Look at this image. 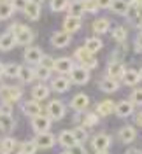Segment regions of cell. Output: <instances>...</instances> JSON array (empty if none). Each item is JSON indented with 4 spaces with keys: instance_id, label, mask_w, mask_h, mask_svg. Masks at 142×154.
<instances>
[{
    "instance_id": "41",
    "label": "cell",
    "mask_w": 142,
    "mask_h": 154,
    "mask_svg": "<svg viewBox=\"0 0 142 154\" xmlns=\"http://www.w3.org/2000/svg\"><path fill=\"white\" fill-rule=\"evenodd\" d=\"M128 100H130V102H132L135 107H142V88H137V89H133Z\"/></svg>"
},
{
    "instance_id": "1",
    "label": "cell",
    "mask_w": 142,
    "mask_h": 154,
    "mask_svg": "<svg viewBox=\"0 0 142 154\" xmlns=\"http://www.w3.org/2000/svg\"><path fill=\"white\" fill-rule=\"evenodd\" d=\"M9 30L14 33V37H16V46H30L32 42H33V38H35V33H33V30L27 26V25H21V23H14V25H11Z\"/></svg>"
},
{
    "instance_id": "14",
    "label": "cell",
    "mask_w": 142,
    "mask_h": 154,
    "mask_svg": "<svg viewBox=\"0 0 142 154\" xmlns=\"http://www.w3.org/2000/svg\"><path fill=\"white\" fill-rule=\"evenodd\" d=\"M90 107V96L86 93H77V95L72 96L70 100V109L74 112H84L86 109Z\"/></svg>"
},
{
    "instance_id": "27",
    "label": "cell",
    "mask_w": 142,
    "mask_h": 154,
    "mask_svg": "<svg viewBox=\"0 0 142 154\" xmlns=\"http://www.w3.org/2000/svg\"><path fill=\"white\" fill-rule=\"evenodd\" d=\"M56 144H60L63 149H68V147H72L74 144H77V142H76V138H74V135H72L70 130H63V131H60V135H58Z\"/></svg>"
},
{
    "instance_id": "40",
    "label": "cell",
    "mask_w": 142,
    "mask_h": 154,
    "mask_svg": "<svg viewBox=\"0 0 142 154\" xmlns=\"http://www.w3.org/2000/svg\"><path fill=\"white\" fill-rule=\"evenodd\" d=\"M68 2L70 0H49V9L53 12H62L68 7Z\"/></svg>"
},
{
    "instance_id": "6",
    "label": "cell",
    "mask_w": 142,
    "mask_h": 154,
    "mask_svg": "<svg viewBox=\"0 0 142 154\" xmlns=\"http://www.w3.org/2000/svg\"><path fill=\"white\" fill-rule=\"evenodd\" d=\"M51 117L47 114H39L35 117H32V121H30V126H32V130L35 131V133H42V131H49V128H51Z\"/></svg>"
},
{
    "instance_id": "17",
    "label": "cell",
    "mask_w": 142,
    "mask_h": 154,
    "mask_svg": "<svg viewBox=\"0 0 142 154\" xmlns=\"http://www.w3.org/2000/svg\"><path fill=\"white\" fill-rule=\"evenodd\" d=\"M118 138H119V142H123V144H132V142H135V138H137V130H135V126H132V125L121 126L119 131H118Z\"/></svg>"
},
{
    "instance_id": "3",
    "label": "cell",
    "mask_w": 142,
    "mask_h": 154,
    "mask_svg": "<svg viewBox=\"0 0 142 154\" xmlns=\"http://www.w3.org/2000/svg\"><path fill=\"white\" fill-rule=\"evenodd\" d=\"M23 98V89L19 86H9L4 84L0 89V100L2 102H9V103H16Z\"/></svg>"
},
{
    "instance_id": "49",
    "label": "cell",
    "mask_w": 142,
    "mask_h": 154,
    "mask_svg": "<svg viewBox=\"0 0 142 154\" xmlns=\"http://www.w3.org/2000/svg\"><path fill=\"white\" fill-rule=\"evenodd\" d=\"M111 4H112V0H96L98 9H109V7H111Z\"/></svg>"
},
{
    "instance_id": "45",
    "label": "cell",
    "mask_w": 142,
    "mask_h": 154,
    "mask_svg": "<svg viewBox=\"0 0 142 154\" xmlns=\"http://www.w3.org/2000/svg\"><path fill=\"white\" fill-rule=\"evenodd\" d=\"M12 103H9V102H2L0 100V116H11L12 114Z\"/></svg>"
},
{
    "instance_id": "30",
    "label": "cell",
    "mask_w": 142,
    "mask_h": 154,
    "mask_svg": "<svg viewBox=\"0 0 142 154\" xmlns=\"http://www.w3.org/2000/svg\"><path fill=\"white\" fill-rule=\"evenodd\" d=\"M23 12H25V16L28 19H32V21H37L39 18H40V5L39 4H33V2H27V5H25V9H23Z\"/></svg>"
},
{
    "instance_id": "26",
    "label": "cell",
    "mask_w": 142,
    "mask_h": 154,
    "mask_svg": "<svg viewBox=\"0 0 142 154\" xmlns=\"http://www.w3.org/2000/svg\"><path fill=\"white\" fill-rule=\"evenodd\" d=\"M91 30H93L96 35H102V33H107L111 30V19L109 18H96L91 25Z\"/></svg>"
},
{
    "instance_id": "5",
    "label": "cell",
    "mask_w": 142,
    "mask_h": 154,
    "mask_svg": "<svg viewBox=\"0 0 142 154\" xmlns=\"http://www.w3.org/2000/svg\"><path fill=\"white\" fill-rule=\"evenodd\" d=\"M68 79H70V82L72 84H77V86H83L86 84L88 81H90V77H91V72L84 68L83 65H74V68L70 70V74H68Z\"/></svg>"
},
{
    "instance_id": "21",
    "label": "cell",
    "mask_w": 142,
    "mask_h": 154,
    "mask_svg": "<svg viewBox=\"0 0 142 154\" xmlns=\"http://www.w3.org/2000/svg\"><path fill=\"white\" fill-rule=\"evenodd\" d=\"M16 46V37H14V33L7 30V32H4L2 35H0V51L2 53H7L11 49Z\"/></svg>"
},
{
    "instance_id": "24",
    "label": "cell",
    "mask_w": 142,
    "mask_h": 154,
    "mask_svg": "<svg viewBox=\"0 0 142 154\" xmlns=\"http://www.w3.org/2000/svg\"><path fill=\"white\" fill-rule=\"evenodd\" d=\"M121 81H123L125 86H137V84L140 82L139 70H135V68H126L125 74H123V77H121Z\"/></svg>"
},
{
    "instance_id": "13",
    "label": "cell",
    "mask_w": 142,
    "mask_h": 154,
    "mask_svg": "<svg viewBox=\"0 0 142 154\" xmlns=\"http://www.w3.org/2000/svg\"><path fill=\"white\" fill-rule=\"evenodd\" d=\"M70 40H72V33H68V32H65V30H62V32H55L53 35H51V38H49V42H51V46L53 48H67L68 44H70Z\"/></svg>"
},
{
    "instance_id": "12",
    "label": "cell",
    "mask_w": 142,
    "mask_h": 154,
    "mask_svg": "<svg viewBox=\"0 0 142 154\" xmlns=\"http://www.w3.org/2000/svg\"><path fill=\"white\" fill-rule=\"evenodd\" d=\"M21 112H23V116H27V117H35V116L42 114V107H40V102H37V100H25L23 103H21Z\"/></svg>"
},
{
    "instance_id": "31",
    "label": "cell",
    "mask_w": 142,
    "mask_h": 154,
    "mask_svg": "<svg viewBox=\"0 0 142 154\" xmlns=\"http://www.w3.org/2000/svg\"><path fill=\"white\" fill-rule=\"evenodd\" d=\"M70 131H72V135H74V138H76L77 144H84L86 140L90 138V135H88V128H84V126H81V125H76Z\"/></svg>"
},
{
    "instance_id": "44",
    "label": "cell",
    "mask_w": 142,
    "mask_h": 154,
    "mask_svg": "<svg viewBox=\"0 0 142 154\" xmlns=\"http://www.w3.org/2000/svg\"><path fill=\"white\" fill-rule=\"evenodd\" d=\"M83 2H84V12H88V14H96L98 12L96 0H83Z\"/></svg>"
},
{
    "instance_id": "19",
    "label": "cell",
    "mask_w": 142,
    "mask_h": 154,
    "mask_svg": "<svg viewBox=\"0 0 142 154\" xmlns=\"http://www.w3.org/2000/svg\"><path fill=\"white\" fill-rule=\"evenodd\" d=\"M135 105H133L130 100H121L119 103H116V109H114V114L118 116V117H130V116H133L135 112Z\"/></svg>"
},
{
    "instance_id": "52",
    "label": "cell",
    "mask_w": 142,
    "mask_h": 154,
    "mask_svg": "<svg viewBox=\"0 0 142 154\" xmlns=\"http://www.w3.org/2000/svg\"><path fill=\"white\" fill-rule=\"evenodd\" d=\"M125 154H142V149H137V147H130V149H126V152Z\"/></svg>"
},
{
    "instance_id": "37",
    "label": "cell",
    "mask_w": 142,
    "mask_h": 154,
    "mask_svg": "<svg viewBox=\"0 0 142 154\" xmlns=\"http://www.w3.org/2000/svg\"><path fill=\"white\" fill-rule=\"evenodd\" d=\"M18 140H14V138H11V137H5V138H2L0 140V149L4 151V152H11V151H16L18 149Z\"/></svg>"
},
{
    "instance_id": "11",
    "label": "cell",
    "mask_w": 142,
    "mask_h": 154,
    "mask_svg": "<svg viewBox=\"0 0 142 154\" xmlns=\"http://www.w3.org/2000/svg\"><path fill=\"white\" fill-rule=\"evenodd\" d=\"M74 121H76V123H79L81 126H84V128H93V126L98 125L100 116L96 114V112H84V114L77 112V116L74 117Z\"/></svg>"
},
{
    "instance_id": "47",
    "label": "cell",
    "mask_w": 142,
    "mask_h": 154,
    "mask_svg": "<svg viewBox=\"0 0 142 154\" xmlns=\"http://www.w3.org/2000/svg\"><path fill=\"white\" fill-rule=\"evenodd\" d=\"M27 2H28V0H11V4H12L14 11H23L25 9V5H27Z\"/></svg>"
},
{
    "instance_id": "2",
    "label": "cell",
    "mask_w": 142,
    "mask_h": 154,
    "mask_svg": "<svg viewBox=\"0 0 142 154\" xmlns=\"http://www.w3.org/2000/svg\"><path fill=\"white\" fill-rule=\"evenodd\" d=\"M74 60H76L79 65H83L84 68H88L90 72L98 67V61H96V58H93V53H90L84 46L79 48V49H76V53H74Z\"/></svg>"
},
{
    "instance_id": "56",
    "label": "cell",
    "mask_w": 142,
    "mask_h": 154,
    "mask_svg": "<svg viewBox=\"0 0 142 154\" xmlns=\"http://www.w3.org/2000/svg\"><path fill=\"white\" fill-rule=\"evenodd\" d=\"M95 154H109V151H95Z\"/></svg>"
},
{
    "instance_id": "54",
    "label": "cell",
    "mask_w": 142,
    "mask_h": 154,
    "mask_svg": "<svg viewBox=\"0 0 142 154\" xmlns=\"http://www.w3.org/2000/svg\"><path fill=\"white\" fill-rule=\"evenodd\" d=\"M4 75V63H2V61H0V77Z\"/></svg>"
},
{
    "instance_id": "15",
    "label": "cell",
    "mask_w": 142,
    "mask_h": 154,
    "mask_svg": "<svg viewBox=\"0 0 142 154\" xmlns=\"http://www.w3.org/2000/svg\"><path fill=\"white\" fill-rule=\"evenodd\" d=\"M125 70H126V67H125V63L121 61V60H111V61H109V65H107V70H105V72H107V75H109V77L121 81Z\"/></svg>"
},
{
    "instance_id": "55",
    "label": "cell",
    "mask_w": 142,
    "mask_h": 154,
    "mask_svg": "<svg viewBox=\"0 0 142 154\" xmlns=\"http://www.w3.org/2000/svg\"><path fill=\"white\" fill-rule=\"evenodd\" d=\"M30 2H33V4H39V5H40V4H44V0H30Z\"/></svg>"
},
{
    "instance_id": "36",
    "label": "cell",
    "mask_w": 142,
    "mask_h": 154,
    "mask_svg": "<svg viewBox=\"0 0 142 154\" xmlns=\"http://www.w3.org/2000/svg\"><path fill=\"white\" fill-rule=\"evenodd\" d=\"M51 75H53V70L35 65V79H39V82H47L51 79Z\"/></svg>"
},
{
    "instance_id": "58",
    "label": "cell",
    "mask_w": 142,
    "mask_h": 154,
    "mask_svg": "<svg viewBox=\"0 0 142 154\" xmlns=\"http://www.w3.org/2000/svg\"><path fill=\"white\" fill-rule=\"evenodd\" d=\"M139 75H140V81H142V67H140V70H139Z\"/></svg>"
},
{
    "instance_id": "4",
    "label": "cell",
    "mask_w": 142,
    "mask_h": 154,
    "mask_svg": "<svg viewBox=\"0 0 142 154\" xmlns=\"http://www.w3.org/2000/svg\"><path fill=\"white\" fill-rule=\"evenodd\" d=\"M46 114L51 117V121H62L67 114V107L60 100H51L46 107Z\"/></svg>"
},
{
    "instance_id": "35",
    "label": "cell",
    "mask_w": 142,
    "mask_h": 154,
    "mask_svg": "<svg viewBox=\"0 0 142 154\" xmlns=\"http://www.w3.org/2000/svg\"><path fill=\"white\" fill-rule=\"evenodd\" d=\"M112 38L118 42V44L126 42V38H128V30L125 28V26H121V25L114 26V28H112Z\"/></svg>"
},
{
    "instance_id": "33",
    "label": "cell",
    "mask_w": 142,
    "mask_h": 154,
    "mask_svg": "<svg viewBox=\"0 0 142 154\" xmlns=\"http://www.w3.org/2000/svg\"><path fill=\"white\" fill-rule=\"evenodd\" d=\"M39 149H37V144L32 140H27V142H21L18 145V154H35Z\"/></svg>"
},
{
    "instance_id": "32",
    "label": "cell",
    "mask_w": 142,
    "mask_h": 154,
    "mask_svg": "<svg viewBox=\"0 0 142 154\" xmlns=\"http://www.w3.org/2000/svg\"><path fill=\"white\" fill-rule=\"evenodd\" d=\"M84 48L88 49L90 53H93L95 54V53H98L100 49L104 48V42H102L98 37H88L84 40Z\"/></svg>"
},
{
    "instance_id": "57",
    "label": "cell",
    "mask_w": 142,
    "mask_h": 154,
    "mask_svg": "<svg viewBox=\"0 0 142 154\" xmlns=\"http://www.w3.org/2000/svg\"><path fill=\"white\" fill-rule=\"evenodd\" d=\"M60 154H70V152H68V151H67V149H65V151H62V152H60Z\"/></svg>"
},
{
    "instance_id": "9",
    "label": "cell",
    "mask_w": 142,
    "mask_h": 154,
    "mask_svg": "<svg viewBox=\"0 0 142 154\" xmlns=\"http://www.w3.org/2000/svg\"><path fill=\"white\" fill-rule=\"evenodd\" d=\"M70 79L67 75H60L58 74L56 77H53L51 79V82H49V88H51V91H55V93H67L68 89H70Z\"/></svg>"
},
{
    "instance_id": "43",
    "label": "cell",
    "mask_w": 142,
    "mask_h": 154,
    "mask_svg": "<svg viewBox=\"0 0 142 154\" xmlns=\"http://www.w3.org/2000/svg\"><path fill=\"white\" fill-rule=\"evenodd\" d=\"M39 65H40V67H44V68L53 70V67H55V58L49 56V54H42L40 61H39Z\"/></svg>"
},
{
    "instance_id": "38",
    "label": "cell",
    "mask_w": 142,
    "mask_h": 154,
    "mask_svg": "<svg viewBox=\"0 0 142 154\" xmlns=\"http://www.w3.org/2000/svg\"><path fill=\"white\" fill-rule=\"evenodd\" d=\"M18 72H19V65L18 63H14V61H11V63H5V65H4V75L9 77V79L18 77Z\"/></svg>"
},
{
    "instance_id": "22",
    "label": "cell",
    "mask_w": 142,
    "mask_h": 154,
    "mask_svg": "<svg viewBox=\"0 0 142 154\" xmlns=\"http://www.w3.org/2000/svg\"><path fill=\"white\" fill-rule=\"evenodd\" d=\"M49 95H51V88L47 86L46 82H39L37 86L32 88V98L37 100V102H40V100H47V96Z\"/></svg>"
},
{
    "instance_id": "51",
    "label": "cell",
    "mask_w": 142,
    "mask_h": 154,
    "mask_svg": "<svg viewBox=\"0 0 142 154\" xmlns=\"http://www.w3.org/2000/svg\"><path fill=\"white\" fill-rule=\"evenodd\" d=\"M135 126L142 128V110H139V112L135 114Z\"/></svg>"
},
{
    "instance_id": "61",
    "label": "cell",
    "mask_w": 142,
    "mask_h": 154,
    "mask_svg": "<svg viewBox=\"0 0 142 154\" xmlns=\"http://www.w3.org/2000/svg\"><path fill=\"white\" fill-rule=\"evenodd\" d=\"M2 2H9V0H0V4H2Z\"/></svg>"
},
{
    "instance_id": "46",
    "label": "cell",
    "mask_w": 142,
    "mask_h": 154,
    "mask_svg": "<svg viewBox=\"0 0 142 154\" xmlns=\"http://www.w3.org/2000/svg\"><path fill=\"white\" fill-rule=\"evenodd\" d=\"M67 151H68L70 154H88L86 152V147L83 144H74L72 147H68Z\"/></svg>"
},
{
    "instance_id": "39",
    "label": "cell",
    "mask_w": 142,
    "mask_h": 154,
    "mask_svg": "<svg viewBox=\"0 0 142 154\" xmlns=\"http://www.w3.org/2000/svg\"><path fill=\"white\" fill-rule=\"evenodd\" d=\"M12 14H14V7H12L11 0L9 2H2L0 4V19H9Z\"/></svg>"
},
{
    "instance_id": "25",
    "label": "cell",
    "mask_w": 142,
    "mask_h": 154,
    "mask_svg": "<svg viewBox=\"0 0 142 154\" xmlns=\"http://www.w3.org/2000/svg\"><path fill=\"white\" fill-rule=\"evenodd\" d=\"M81 26H83L81 18H76V16H67V18L63 19V30L68 32V33H76V32H79Z\"/></svg>"
},
{
    "instance_id": "50",
    "label": "cell",
    "mask_w": 142,
    "mask_h": 154,
    "mask_svg": "<svg viewBox=\"0 0 142 154\" xmlns=\"http://www.w3.org/2000/svg\"><path fill=\"white\" fill-rule=\"evenodd\" d=\"M130 5L135 7L139 12H142V0H130Z\"/></svg>"
},
{
    "instance_id": "7",
    "label": "cell",
    "mask_w": 142,
    "mask_h": 154,
    "mask_svg": "<svg viewBox=\"0 0 142 154\" xmlns=\"http://www.w3.org/2000/svg\"><path fill=\"white\" fill-rule=\"evenodd\" d=\"M33 142L37 144V149H51L56 145V137L51 133V131H42V133H35Z\"/></svg>"
},
{
    "instance_id": "53",
    "label": "cell",
    "mask_w": 142,
    "mask_h": 154,
    "mask_svg": "<svg viewBox=\"0 0 142 154\" xmlns=\"http://www.w3.org/2000/svg\"><path fill=\"white\" fill-rule=\"evenodd\" d=\"M137 28H139V32H142V16L137 19Z\"/></svg>"
},
{
    "instance_id": "42",
    "label": "cell",
    "mask_w": 142,
    "mask_h": 154,
    "mask_svg": "<svg viewBox=\"0 0 142 154\" xmlns=\"http://www.w3.org/2000/svg\"><path fill=\"white\" fill-rule=\"evenodd\" d=\"M126 51H128V48H126V44H125V42L118 44V48L114 49L112 54H111V60H119L121 56H125V54H126Z\"/></svg>"
},
{
    "instance_id": "20",
    "label": "cell",
    "mask_w": 142,
    "mask_h": 154,
    "mask_svg": "<svg viewBox=\"0 0 142 154\" xmlns=\"http://www.w3.org/2000/svg\"><path fill=\"white\" fill-rule=\"evenodd\" d=\"M16 79H19V82H23V84L33 82L35 81V68L32 65H19V72Z\"/></svg>"
},
{
    "instance_id": "59",
    "label": "cell",
    "mask_w": 142,
    "mask_h": 154,
    "mask_svg": "<svg viewBox=\"0 0 142 154\" xmlns=\"http://www.w3.org/2000/svg\"><path fill=\"white\" fill-rule=\"evenodd\" d=\"M2 86H4V82H2V79H0V89H2Z\"/></svg>"
},
{
    "instance_id": "29",
    "label": "cell",
    "mask_w": 142,
    "mask_h": 154,
    "mask_svg": "<svg viewBox=\"0 0 142 154\" xmlns=\"http://www.w3.org/2000/svg\"><path fill=\"white\" fill-rule=\"evenodd\" d=\"M67 11H68V16L81 18V16L84 14V2H83V0H70Z\"/></svg>"
},
{
    "instance_id": "18",
    "label": "cell",
    "mask_w": 142,
    "mask_h": 154,
    "mask_svg": "<svg viewBox=\"0 0 142 154\" xmlns=\"http://www.w3.org/2000/svg\"><path fill=\"white\" fill-rule=\"evenodd\" d=\"M96 86H98L100 91H104V93H116L119 89V81L118 79H112V77H109V75H104L98 81Z\"/></svg>"
},
{
    "instance_id": "60",
    "label": "cell",
    "mask_w": 142,
    "mask_h": 154,
    "mask_svg": "<svg viewBox=\"0 0 142 154\" xmlns=\"http://www.w3.org/2000/svg\"><path fill=\"white\" fill-rule=\"evenodd\" d=\"M0 154H7V152H4V151H2V149H0Z\"/></svg>"
},
{
    "instance_id": "23",
    "label": "cell",
    "mask_w": 142,
    "mask_h": 154,
    "mask_svg": "<svg viewBox=\"0 0 142 154\" xmlns=\"http://www.w3.org/2000/svg\"><path fill=\"white\" fill-rule=\"evenodd\" d=\"M114 109H116V103H114L112 100H102V102L96 103L95 112L100 116V117H107V116H111L114 112Z\"/></svg>"
},
{
    "instance_id": "8",
    "label": "cell",
    "mask_w": 142,
    "mask_h": 154,
    "mask_svg": "<svg viewBox=\"0 0 142 154\" xmlns=\"http://www.w3.org/2000/svg\"><path fill=\"white\" fill-rule=\"evenodd\" d=\"M74 58H68V56H62L55 60V67H53V72H58L60 75H68L70 70L74 68Z\"/></svg>"
},
{
    "instance_id": "48",
    "label": "cell",
    "mask_w": 142,
    "mask_h": 154,
    "mask_svg": "<svg viewBox=\"0 0 142 154\" xmlns=\"http://www.w3.org/2000/svg\"><path fill=\"white\" fill-rule=\"evenodd\" d=\"M133 44H135V51H137V53H142V32H139V33L135 35Z\"/></svg>"
},
{
    "instance_id": "34",
    "label": "cell",
    "mask_w": 142,
    "mask_h": 154,
    "mask_svg": "<svg viewBox=\"0 0 142 154\" xmlns=\"http://www.w3.org/2000/svg\"><path fill=\"white\" fill-rule=\"evenodd\" d=\"M0 130L4 131H12L16 130V119L11 116H0Z\"/></svg>"
},
{
    "instance_id": "28",
    "label": "cell",
    "mask_w": 142,
    "mask_h": 154,
    "mask_svg": "<svg viewBox=\"0 0 142 154\" xmlns=\"http://www.w3.org/2000/svg\"><path fill=\"white\" fill-rule=\"evenodd\" d=\"M128 7H130V0H112L109 9L112 11L114 14H118V16H126Z\"/></svg>"
},
{
    "instance_id": "16",
    "label": "cell",
    "mask_w": 142,
    "mask_h": 154,
    "mask_svg": "<svg viewBox=\"0 0 142 154\" xmlns=\"http://www.w3.org/2000/svg\"><path fill=\"white\" fill-rule=\"evenodd\" d=\"M42 54H44V53H42L39 48H35V46H27V48H25V53H23V58H25L27 65L35 67V65H39Z\"/></svg>"
},
{
    "instance_id": "10",
    "label": "cell",
    "mask_w": 142,
    "mask_h": 154,
    "mask_svg": "<svg viewBox=\"0 0 142 154\" xmlns=\"http://www.w3.org/2000/svg\"><path fill=\"white\" fill-rule=\"evenodd\" d=\"M112 144V138H111V135L109 133H96L91 138V147H93L95 151H109V147Z\"/></svg>"
}]
</instances>
